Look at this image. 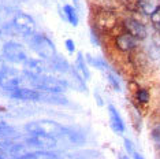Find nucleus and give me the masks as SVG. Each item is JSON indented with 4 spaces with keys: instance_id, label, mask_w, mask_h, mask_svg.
<instances>
[{
    "instance_id": "6",
    "label": "nucleus",
    "mask_w": 160,
    "mask_h": 159,
    "mask_svg": "<svg viewBox=\"0 0 160 159\" xmlns=\"http://www.w3.org/2000/svg\"><path fill=\"white\" fill-rule=\"evenodd\" d=\"M2 56L11 64H23L29 59L26 48L18 41L8 40L2 47Z\"/></svg>"
},
{
    "instance_id": "16",
    "label": "nucleus",
    "mask_w": 160,
    "mask_h": 159,
    "mask_svg": "<svg viewBox=\"0 0 160 159\" xmlns=\"http://www.w3.org/2000/svg\"><path fill=\"white\" fill-rule=\"evenodd\" d=\"M17 13L18 8H14V7L7 4H0V30L11 22Z\"/></svg>"
},
{
    "instance_id": "21",
    "label": "nucleus",
    "mask_w": 160,
    "mask_h": 159,
    "mask_svg": "<svg viewBox=\"0 0 160 159\" xmlns=\"http://www.w3.org/2000/svg\"><path fill=\"white\" fill-rule=\"evenodd\" d=\"M138 6L147 15H151L160 6V0H138Z\"/></svg>"
},
{
    "instance_id": "5",
    "label": "nucleus",
    "mask_w": 160,
    "mask_h": 159,
    "mask_svg": "<svg viewBox=\"0 0 160 159\" xmlns=\"http://www.w3.org/2000/svg\"><path fill=\"white\" fill-rule=\"evenodd\" d=\"M26 41H28L29 48H30L34 54H37V55L44 60L52 59V58L58 54L53 41L42 33L34 32L33 34L29 36V37L26 38Z\"/></svg>"
},
{
    "instance_id": "11",
    "label": "nucleus",
    "mask_w": 160,
    "mask_h": 159,
    "mask_svg": "<svg viewBox=\"0 0 160 159\" xmlns=\"http://www.w3.org/2000/svg\"><path fill=\"white\" fill-rule=\"evenodd\" d=\"M108 117H110V125L111 129L118 135H123L126 132V125L123 121L122 115L119 114V111L116 110L114 104H108Z\"/></svg>"
},
{
    "instance_id": "9",
    "label": "nucleus",
    "mask_w": 160,
    "mask_h": 159,
    "mask_svg": "<svg viewBox=\"0 0 160 159\" xmlns=\"http://www.w3.org/2000/svg\"><path fill=\"white\" fill-rule=\"evenodd\" d=\"M123 28L126 33L132 34L136 40H144L147 37V28L134 18H126L123 21Z\"/></svg>"
},
{
    "instance_id": "2",
    "label": "nucleus",
    "mask_w": 160,
    "mask_h": 159,
    "mask_svg": "<svg viewBox=\"0 0 160 159\" xmlns=\"http://www.w3.org/2000/svg\"><path fill=\"white\" fill-rule=\"evenodd\" d=\"M36 32V22L29 14L18 10L12 21L0 30L2 37H22L26 40Z\"/></svg>"
},
{
    "instance_id": "12",
    "label": "nucleus",
    "mask_w": 160,
    "mask_h": 159,
    "mask_svg": "<svg viewBox=\"0 0 160 159\" xmlns=\"http://www.w3.org/2000/svg\"><path fill=\"white\" fill-rule=\"evenodd\" d=\"M47 62H48L51 70H52V73H58V74L66 75L68 71H70V69H71V64L67 62L66 58L59 55V54H56L52 59L47 60Z\"/></svg>"
},
{
    "instance_id": "3",
    "label": "nucleus",
    "mask_w": 160,
    "mask_h": 159,
    "mask_svg": "<svg viewBox=\"0 0 160 159\" xmlns=\"http://www.w3.org/2000/svg\"><path fill=\"white\" fill-rule=\"evenodd\" d=\"M25 81L34 89L42 92H52V93H64L68 88V82L66 78L58 77L53 73H44L38 75H23Z\"/></svg>"
},
{
    "instance_id": "8",
    "label": "nucleus",
    "mask_w": 160,
    "mask_h": 159,
    "mask_svg": "<svg viewBox=\"0 0 160 159\" xmlns=\"http://www.w3.org/2000/svg\"><path fill=\"white\" fill-rule=\"evenodd\" d=\"M6 92L11 99L22 100V102H41V95H42V91L34 89L32 86L28 88V86H23V85Z\"/></svg>"
},
{
    "instance_id": "4",
    "label": "nucleus",
    "mask_w": 160,
    "mask_h": 159,
    "mask_svg": "<svg viewBox=\"0 0 160 159\" xmlns=\"http://www.w3.org/2000/svg\"><path fill=\"white\" fill-rule=\"evenodd\" d=\"M25 82L23 73L18 71L0 55V88L4 91H11L18 86H22Z\"/></svg>"
},
{
    "instance_id": "23",
    "label": "nucleus",
    "mask_w": 160,
    "mask_h": 159,
    "mask_svg": "<svg viewBox=\"0 0 160 159\" xmlns=\"http://www.w3.org/2000/svg\"><path fill=\"white\" fill-rule=\"evenodd\" d=\"M136 97H137V100L141 104H145V103L149 102V99H151V95H149V92L147 91V89L142 88V89H138V91H137Z\"/></svg>"
},
{
    "instance_id": "1",
    "label": "nucleus",
    "mask_w": 160,
    "mask_h": 159,
    "mask_svg": "<svg viewBox=\"0 0 160 159\" xmlns=\"http://www.w3.org/2000/svg\"><path fill=\"white\" fill-rule=\"evenodd\" d=\"M26 133H41L60 140H68L72 144H83L85 136L81 131L75 128H67L51 119H37V121L29 122L25 125Z\"/></svg>"
},
{
    "instance_id": "30",
    "label": "nucleus",
    "mask_w": 160,
    "mask_h": 159,
    "mask_svg": "<svg viewBox=\"0 0 160 159\" xmlns=\"http://www.w3.org/2000/svg\"><path fill=\"white\" fill-rule=\"evenodd\" d=\"M119 159H129V158H127V155H126V156H121Z\"/></svg>"
},
{
    "instance_id": "26",
    "label": "nucleus",
    "mask_w": 160,
    "mask_h": 159,
    "mask_svg": "<svg viewBox=\"0 0 160 159\" xmlns=\"http://www.w3.org/2000/svg\"><path fill=\"white\" fill-rule=\"evenodd\" d=\"M64 45H66V48H67V51L72 54V52H75V43L72 41L71 38H67L66 40V43H64Z\"/></svg>"
},
{
    "instance_id": "24",
    "label": "nucleus",
    "mask_w": 160,
    "mask_h": 159,
    "mask_svg": "<svg viewBox=\"0 0 160 159\" xmlns=\"http://www.w3.org/2000/svg\"><path fill=\"white\" fill-rule=\"evenodd\" d=\"M151 21H152V25L155 26L156 30L160 32V6L151 14Z\"/></svg>"
},
{
    "instance_id": "29",
    "label": "nucleus",
    "mask_w": 160,
    "mask_h": 159,
    "mask_svg": "<svg viewBox=\"0 0 160 159\" xmlns=\"http://www.w3.org/2000/svg\"><path fill=\"white\" fill-rule=\"evenodd\" d=\"M133 159H145V158H144L141 154H138L137 151H134V154H133Z\"/></svg>"
},
{
    "instance_id": "27",
    "label": "nucleus",
    "mask_w": 160,
    "mask_h": 159,
    "mask_svg": "<svg viewBox=\"0 0 160 159\" xmlns=\"http://www.w3.org/2000/svg\"><path fill=\"white\" fill-rule=\"evenodd\" d=\"M152 137H153L156 141H160V125L155 126V129L152 131Z\"/></svg>"
},
{
    "instance_id": "25",
    "label": "nucleus",
    "mask_w": 160,
    "mask_h": 159,
    "mask_svg": "<svg viewBox=\"0 0 160 159\" xmlns=\"http://www.w3.org/2000/svg\"><path fill=\"white\" fill-rule=\"evenodd\" d=\"M125 150L127 151V154H130V155H133L134 154V144L130 141L129 139H125Z\"/></svg>"
},
{
    "instance_id": "17",
    "label": "nucleus",
    "mask_w": 160,
    "mask_h": 159,
    "mask_svg": "<svg viewBox=\"0 0 160 159\" xmlns=\"http://www.w3.org/2000/svg\"><path fill=\"white\" fill-rule=\"evenodd\" d=\"M74 67H75V70L81 74V77L85 80V81H88V80L90 78V71H89V67H88V62H86V59L83 58V54L78 52Z\"/></svg>"
},
{
    "instance_id": "19",
    "label": "nucleus",
    "mask_w": 160,
    "mask_h": 159,
    "mask_svg": "<svg viewBox=\"0 0 160 159\" xmlns=\"http://www.w3.org/2000/svg\"><path fill=\"white\" fill-rule=\"evenodd\" d=\"M63 159H97L96 151H75V152H63Z\"/></svg>"
},
{
    "instance_id": "7",
    "label": "nucleus",
    "mask_w": 160,
    "mask_h": 159,
    "mask_svg": "<svg viewBox=\"0 0 160 159\" xmlns=\"http://www.w3.org/2000/svg\"><path fill=\"white\" fill-rule=\"evenodd\" d=\"M26 146L37 148V150H44V151H51L58 147L59 140L55 137H51L47 135H41V133H28V137L25 140Z\"/></svg>"
},
{
    "instance_id": "13",
    "label": "nucleus",
    "mask_w": 160,
    "mask_h": 159,
    "mask_svg": "<svg viewBox=\"0 0 160 159\" xmlns=\"http://www.w3.org/2000/svg\"><path fill=\"white\" fill-rule=\"evenodd\" d=\"M66 75H68V78H66L67 82H68V88L71 86V88L77 89V91H81V92H86V91H88L86 84H85V80H83L81 77V74L75 70V67L71 66L70 71H68Z\"/></svg>"
},
{
    "instance_id": "10",
    "label": "nucleus",
    "mask_w": 160,
    "mask_h": 159,
    "mask_svg": "<svg viewBox=\"0 0 160 159\" xmlns=\"http://www.w3.org/2000/svg\"><path fill=\"white\" fill-rule=\"evenodd\" d=\"M19 140V133L11 126L2 124L0 125V151L8 147L10 144L15 143Z\"/></svg>"
},
{
    "instance_id": "14",
    "label": "nucleus",
    "mask_w": 160,
    "mask_h": 159,
    "mask_svg": "<svg viewBox=\"0 0 160 159\" xmlns=\"http://www.w3.org/2000/svg\"><path fill=\"white\" fill-rule=\"evenodd\" d=\"M115 44L116 47H118L121 51L123 52H129V51H132V49L136 48V45H137V40L133 37L132 34H129V33H122V34H119L118 37L115 38Z\"/></svg>"
},
{
    "instance_id": "22",
    "label": "nucleus",
    "mask_w": 160,
    "mask_h": 159,
    "mask_svg": "<svg viewBox=\"0 0 160 159\" xmlns=\"http://www.w3.org/2000/svg\"><path fill=\"white\" fill-rule=\"evenodd\" d=\"M105 77H107L108 82H110V85L112 86V88L115 89L116 92H121L122 91V85H121V80H119V77L116 75V73L114 70H112V67L110 69V70L105 71Z\"/></svg>"
},
{
    "instance_id": "18",
    "label": "nucleus",
    "mask_w": 160,
    "mask_h": 159,
    "mask_svg": "<svg viewBox=\"0 0 160 159\" xmlns=\"http://www.w3.org/2000/svg\"><path fill=\"white\" fill-rule=\"evenodd\" d=\"M63 17L68 23L72 25V26H77L78 22H79V17H78L77 10H75V7L71 6V4L63 6Z\"/></svg>"
},
{
    "instance_id": "20",
    "label": "nucleus",
    "mask_w": 160,
    "mask_h": 159,
    "mask_svg": "<svg viewBox=\"0 0 160 159\" xmlns=\"http://www.w3.org/2000/svg\"><path fill=\"white\" fill-rule=\"evenodd\" d=\"M86 62H88V64H90V66L96 67L97 70H101V71H107L110 70L111 66L107 63V60L103 59V58H96V56H92V55H86Z\"/></svg>"
},
{
    "instance_id": "15",
    "label": "nucleus",
    "mask_w": 160,
    "mask_h": 159,
    "mask_svg": "<svg viewBox=\"0 0 160 159\" xmlns=\"http://www.w3.org/2000/svg\"><path fill=\"white\" fill-rule=\"evenodd\" d=\"M18 159H63V152L56 154V152H52V151L38 150V151L26 152V154L21 155Z\"/></svg>"
},
{
    "instance_id": "28",
    "label": "nucleus",
    "mask_w": 160,
    "mask_h": 159,
    "mask_svg": "<svg viewBox=\"0 0 160 159\" xmlns=\"http://www.w3.org/2000/svg\"><path fill=\"white\" fill-rule=\"evenodd\" d=\"M90 40H92L93 44H96V45H99V44H100V43H99V38H97V36L94 34V32H93V30L90 32Z\"/></svg>"
},
{
    "instance_id": "31",
    "label": "nucleus",
    "mask_w": 160,
    "mask_h": 159,
    "mask_svg": "<svg viewBox=\"0 0 160 159\" xmlns=\"http://www.w3.org/2000/svg\"><path fill=\"white\" fill-rule=\"evenodd\" d=\"M158 144H159V147H160V141H158Z\"/></svg>"
}]
</instances>
